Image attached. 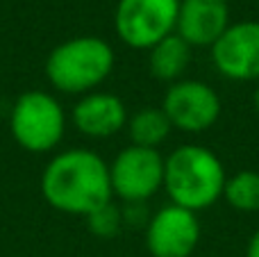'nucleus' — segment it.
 Returning <instances> with one entry per match:
<instances>
[{
    "label": "nucleus",
    "instance_id": "f257e3e1",
    "mask_svg": "<svg viewBox=\"0 0 259 257\" xmlns=\"http://www.w3.org/2000/svg\"><path fill=\"white\" fill-rule=\"evenodd\" d=\"M41 196L57 212L87 219L114 198L109 164L89 148L62 150L44 166Z\"/></svg>",
    "mask_w": 259,
    "mask_h": 257
},
{
    "label": "nucleus",
    "instance_id": "f03ea898",
    "mask_svg": "<svg viewBox=\"0 0 259 257\" xmlns=\"http://www.w3.org/2000/svg\"><path fill=\"white\" fill-rule=\"evenodd\" d=\"M225 180L223 162L207 146L184 144L164 157V189L170 203L196 214L223 198Z\"/></svg>",
    "mask_w": 259,
    "mask_h": 257
},
{
    "label": "nucleus",
    "instance_id": "7ed1b4c3",
    "mask_svg": "<svg viewBox=\"0 0 259 257\" xmlns=\"http://www.w3.org/2000/svg\"><path fill=\"white\" fill-rule=\"evenodd\" d=\"M116 53L112 44L96 34H80L57 44L44 64L46 80L66 96H84L112 75Z\"/></svg>",
    "mask_w": 259,
    "mask_h": 257
},
{
    "label": "nucleus",
    "instance_id": "20e7f679",
    "mask_svg": "<svg viewBox=\"0 0 259 257\" xmlns=\"http://www.w3.org/2000/svg\"><path fill=\"white\" fill-rule=\"evenodd\" d=\"M9 132L27 153H53L66 135V112L48 91H23L9 112Z\"/></svg>",
    "mask_w": 259,
    "mask_h": 257
},
{
    "label": "nucleus",
    "instance_id": "39448f33",
    "mask_svg": "<svg viewBox=\"0 0 259 257\" xmlns=\"http://www.w3.org/2000/svg\"><path fill=\"white\" fill-rule=\"evenodd\" d=\"M180 0H118L114 9L116 36L134 50H150L175 32Z\"/></svg>",
    "mask_w": 259,
    "mask_h": 257
},
{
    "label": "nucleus",
    "instance_id": "423d86ee",
    "mask_svg": "<svg viewBox=\"0 0 259 257\" xmlns=\"http://www.w3.org/2000/svg\"><path fill=\"white\" fill-rule=\"evenodd\" d=\"M112 194L127 205L150 200L164 189V155L155 148L125 146L109 162Z\"/></svg>",
    "mask_w": 259,
    "mask_h": 257
},
{
    "label": "nucleus",
    "instance_id": "0eeeda50",
    "mask_svg": "<svg viewBox=\"0 0 259 257\" xmlns=\"http://www.w3.org/2000/svg\"><path fill=\"white\" fill-rule=\"evenodd\" d=\"M219 91L202 80H182L168 84L164 98H161V112L170 121L173 130L187 132V135H200L216 125L221 118Z\"/></svg>",
    "mask_w": 259,
    "mask_h": 257
},
{
    "label": "nucleus",
    "instance_id": "6e6552de",
    "mask_svg": "<svg viewBox=\"0 0 259 257\" xmlns=\"http://www.w3.org/2000/svg\"><path fill=\"white\" fill-rule=\"evenodd\" d=\"M216 73L232 82H259V21L230 23L211 46Z\"/></svg>",
    "mask_w": 259,
    "mask_h": 257
},
{
    "label": "nucleus",
    "instance_id": "1a4fd4ad",
    "mask_svg": "<svg viewBox=\"0 0 259 257\" xmlns=\"http://www.w3.org/2000/svg\"><path fill=\"white\" fill-rule=\"evenodd\" d=\"M198 241V214L180 205H164L146 223V250L152 257H191Z\"/></svg>",
    "mask_w": 259,
    "mask_h": 257
},
{
    "label": "nucleus",
    "instance_id": "9d476101",
    "mask_svg": "<svg viewBox=\"0 0 259 257\" xmlns=\"http://www.w3.org/2000/svg\"><path fill=\"white\" fill-rule=\"evenodd\" d=\"M127 107L116 94L91 91L77 98L71 109V121L80 135L89 139H109L125 130Z\"/></svg>",
    "mask_w": 259,
    "mask_h": 257
},
{
    "label": "nucleus",
    "instance_id": "9b49d317",
    "mask_svg": "<svg viewBox=\"0 0 259 257\" xmlns=\"http://www.w3.org/2000/svg\"><path fill=\"white\" fill-rule=\"evenodd\" d=\"M228 25V0H180L175 32L191 48H211Z\"/></svg>",
    "mask_w": 259,
    "mask_h": 257
},
{
    "label": "nucleus",
    "instance_id": "f8f14e48",
    "mask_svg": "<svg viewBox=\"0 0 259 257\" xmlns=\"http://www.w3.org/2000/svg\"><path fill=\"white\" fill-rule=\"evenodd\" d=\"M191 59H193V48L178 32L168 34L166 39H161L159 44H155L148 50L150 75L161 82H168V84L182 80L187 68L191 66Z\"/></svg>",
    "mask_w": 259,
    "mask_h": 257
},
{
    "label": "nucleus",
    "instance_id": "ddd939ff",
    "mask_svg": "<svg viewBox=\"0 0 259 257\" xmlns=\"http://www.w3.org/2000/svg\"><path fill=\"white\" fill-rule=\"evenodd\" d=\"M125 130L132 146L159 150V146L170 137L173 125L161 112V107H141L132 116H127Z\"/></svg>",
    "mask_w": 259,
    "mask_h": 257
},
{
    "label": "nucleus",
    "instance_id": "4468645a",
    "mask_svg": "<svg viewBox=\"0 0 259 257\" xmlns=\"http://www.w3.org/2000/svg\"><path fill=\"white\" fill-rule=\"evenodd\" d=\"M223 198L237 212H259V173L257 171H237L228 176L223 189Z\"/></svg>",
    "mask_w": 259,
    "mask_h": 257
},
{
    "label": "nucleus",
    "instance_id": "2eb2a0df",
    "mask_svg": "<svg viewBox=\"0 0 259 257\" xmlns=\"http://www.w3.org/2000/svg\"><path fill=\"white\" fill-rule=\"evenodd\" d=\"M87 223H89V230L94 232L96 237H100V239H112V237H116L118 232H121L123 214L112 200V203L103 205L100 209L91 212L89 217H87Z\"/></svg>",
    "mask_w": 259,
    "mask_h": 257
},
{
    "label": "nucleus",
    "instance_id": "dca6fc26",
    "mask_svg": "<svg viewBox=\"0 0 259 257\" xmlns=\"http://www.w3.org/2000/svg\"><path fill=\"white\" fill-rule=\"evenodd\" d=\"M246 257H259V228L250 235V239H248Z\"/></svg>",
    "mask_w": 259,
    "mask_h": 257
},
{
    "label": "nucleus",
    "instance_id": "f3484780",
    "mask_svg": "<svg viewBox=\"0 0 259 257\" xmlns=\"http://www.w3.org/2000/svg\"><path fill=\"white\" fill-rule=\"evenodd\" d=\"M252 105H255V109L259 112V82H257V87H255V94H252Z\"/></svg>",
    "mask_w": 259,
    "mask_h": 257
}]
</instances>
